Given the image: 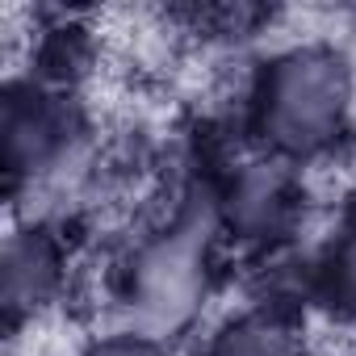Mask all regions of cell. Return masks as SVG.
<instances>
[{
    "label": "cell",
    "instance_id": "obj_1",
    "mask_svg": "<svg viewBox=\"0 0 356 356\" xmlns=\"http://www.w3.org/2000/svg\"><path fill=\"white\" fill-rule=\"evenodd\" d=\"M352 113V72L327 47L285 51L260 80L256 126L281 155L331 147Z\"/></svg>",
    "mask_w": 356,
    "mask_h": 356
},
{
    "label": "cell",
    "instance_id": "obj_2",
    "mask_svg": "<svg viewBox=\"0 0 356 356\" xmlns=\"http://www.w3.org/2000/svg\"><path fill=\"white\" fill-rule=\"evenodd\" d=\"M206 293V231L185 222L159 235L134 256L126 302L138 318V331L159 335L181 327Z\"/></svg>",
    "mask_w": 356,
    "mask_h": 356
},
{
    "label": "cell",
    "instance_id": "obj_3",
    "mask_svg": "<svg viewBox=\"0 0 356 356\" xmlns=\"http://www.w3.org/2000/svg\"><path fill=\"white\" fill-rule=\"evenodd\" d=\"M76 143V118L67 105H59L55 97L42 92H26V97H9L5 105V163L9 176H51L59 172V163L72 155Z\"/></svg>",
    "mask_w": 356,
    "mask_h": 356
},
{
    "label": "cell",
    "instance_id": "obj_4",
    "mask_svg": "<svg viewBox=\"0 0 356 356\" xmlns=\"http://www.w3.org/2000/svg\"><path fill=\"white\" fill-rule=\"evenodd\" d=\"M293 202L298 197H293V181H289L285 163L256 159V163H243L227 181L218 214L239 239H268L289 222Z\"/></svg>",
    "mask_w": 356,
    "mask_h": 356
},
{
    "label": "cell",
    "instance_id": "obj_5",
    "mask_svg": "<svg viewBox=\"0 0 356 356\" xmlns=\"http://www.w3.org/2000/svg\"><path fill=\"white\" fill-rule=\"evenodd\" d=\"M63 281V252L51 231H17L5 243V306L9 314L38 310Z\"/></svg>",
    "mask_w": 356,
    "mask_h": 356
},
{
    "label": "cell",
    "instance_id": "obj_6",
    "mask_svg": "<svg viewBox=\"0 0 356 356\" xmlns=\"http://www.w3.org/2000/svg\"><path fill=\"white\" fill-rule=\"evenodd\" d=\"M210 356H306V343L285 314L252 310V314H239L214 339Z\"/></svg>",
    "mask_w": 356,
    "mask_h": 356
},
{
    "label": "cell",
    "instance_id": "obj_7",
    "mask_svg": "<svg viewBox=\"0 0 356 356\" xmlns=\"http://www.w3.org/2000/svg\"><path fill=\"white\" fill-rule=\"evenodd\" d=\"M327 281H331L335 306H343L348 314H356V227L335 243L331 264H327Z\"/></svg>",
    "mask_w": 356,
    "mask_h": 356
},
{
    "label": "cell",
    "instance_id": "obj_8",
    "mask_svg": "<svg viewBox=\"0 0 356 356\" xmlns=\"http://www.w3.org/2000/svg\"><path fill=\"white\" fill-rule=\"evenodd\" d=\"M84 356H168V348L147 331H122V335L97 339Z\"/></svg>",
    "mask_w": 356,
    "mask_h": 356
}]
</instances>
